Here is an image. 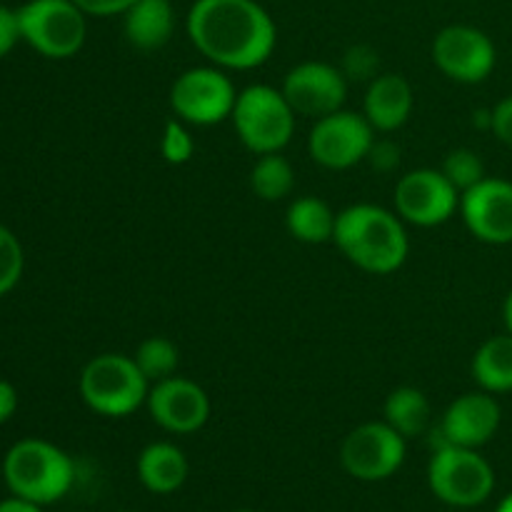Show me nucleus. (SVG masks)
Returning <instances> with one entry per match:
<instances>
[{
	"mask_svg": "<svg viewBox=\"0 0 512 512\" xmlns=\"http://www.w3.org/2000/svg\"><path fill=\"white\" fill-rule=\"evenodd\" d=\"M25 255L18 235L0 223V298L8 295L23 278Z\"/></svg>",
	"mask_w": 512,
	"mask_h": 512,
	"instance_id": "nucleus-26",
	"label": "nucleus"
},
{
	"mask_svg": "<svg viewBox=\"0 0 512 512\" xmlns=\"http://www.w3.org/2000/svg\"><path fill=\"white\" fill-rule=\"evenodd\" d=\"M440 170L445 173V178L460 190V195L465 190H470L473 185H478L485 178V163L473 148H455L445 155Z\"/></svg>",
	"mask_w": 512,
	"mask_h": 512,
	"instance_id": "nucleus-25",
	"label": "nucleus"
},
{
	"mask_svg": "<svg viewBox=\"0 0 512 512\" xmlns=\"http://www.w3.org/2000/svg\"><path fill=\"white\" fill-rule=\"evenodd\" d=\"M3 480L10 495L45 508L70 493L75 483V463L55 443L43 438H25L5 453Z\"/></svg>",
	"mask_w": 512,
	"mask_h": 512,
	"instance_id": "nucleus-3",
	"label": "nucleus"
},
{
	"mask_svg": "<svg viewBox=\"0 0 512 512\" xmlns=\"http://www.w3.org/2000/svg\"><path fill=\"white\" fill-rule=\"evenodd\" d=\"M85 15H95V18H110V15H123L138 0H73Z\"/></svg>",
	"mask_w": 512,
	"mask_h": 512,
	"instance_id": "nucleus-32",
	"label": "nucleus"
},
{
	"mask_svg": "<svg viewBox=\"0 0 512 512\" xmlns=\"http://www.w3.org/2000/svg\"><path fill=\"white\" fill-rule=\"evenodd\" d=\"M333 243L355 268L370 275L395 273L410 253L405 220L373 203H355L340 210Z\"/></svg>",
	"mask_w": 512,
	"mask_h": 512,
	"instance_id": "nucleus-2",
	"label": "nucleus"
},
{
	"mask_svg": "<svg viewBox=\"0 0 512 512\" xmlns=\"http://www.w3.org/2000/svg\"><path fill=\"white\" fill-rule=\"evenodd\" d=\"M20 40H23V35H20L18 10L8 8V5H0V60H3Z\"/></svg>",
	"mask_w": 512,
	"mask_h": 512,
	"instance_id": "nucleus-29",
	"label": "nucleus"
},
{
	"mask_svg": "<svg viewBox=\"0 0 512 512\" xmlns=\"http://www.w3.org/2000/svg\"><path fill=\"white\" fill-rule=\"evenodd\" d=\"M160 153L163 160L170 165H185L193 160L195 155V138L188 130V123L180 118H168L163 128V138H160Z\"/></svg>",
	"mask_w": 512,
	"mask_h": 512,
	"instance_id": "nucleus-27",
	"label": "nucleus"
},
{
	"mask_svg": "<svg viewBox=\"0 0 512 512\" xmlns=\"http://www.w3.org/2000/svg\"><path fill=\"white\" fill-rule=\"evenodd\" d=\"M470 373L480 390L493 395L512 393V335H493L473 355Z\"/></svg>",
	"mask_w": 512,
	"mask_h": 512,
	"instance_id": "nucleus-20",
	"label": "nucleus"
},
{
	"mask_svg": "<svg viewBox=\"0 0 512 512\" xmlns=\"http://www.w3.org/2000/svg\"><path fill=\"white\" fill-rule=\"evenodd\" d=\"M433 63L445 78L463 85H478L493 75L498 50L493 38L475 25H445L433 40Z\"/></svg>",
	"mask_w": 512,
	"mask_h": 512,
	"instance_id": "nucleus-11",
	"label": "nucleus"
},
{
	"mask_svg": "<svg viewBox=\"0 0 512 512\" xmlns=\"http://www.w3.org/2000/svg\"><path fill=\"white\" fill-rule=\"evenodd\" d=\"M295 118L298 113L283 90L265 83H253L240 90L230 115L238 140L255 155L283 153L295 135Z\"/></svg>",
	"mask_w": 512,
	"mask_h": 512,
	"instance_id": "nucleus-5",
	"label": "nucleus"
},
{
	"mask_svg": "<svg viewBox=\"0 0 512 512\" xmlns=\"http://www.w3.org/2000/svg\"><path fill=\"white\" fill-rule=\"evenodd\" d=\"M135 363L143 370L145 378L150 380V385L158 383V380L170 378V375L178 373L180 365V350L178 345L170 338L163 335H150L143 343L138 345V350L133 353Z\"/></svg>",
	"mask_w": 512,
	"mask_h": 512,
	"instance_id": "nucleus-24",
	"label": "nucleus"
},
{
	"mask_svg": "<svg viewBox=\"0 0 512 512\" xmlns=\"http://www.w3.org/2000/svg\"><path fill=\"white\" fill-rule=\"evenodd\" d=\"M185 30L195 50L223 70L260 68L278 45V25L258 0H195Z\"/></svg>",
	"mask_w": 512,
	"mask_h": 512,
	"instance_id": "nucleus-1",
	"label": "nucleus"
},
{
	"mask_svg": "<svg viewBox=\"0 0 512 512\" xmlns=\"http://www.w3.org/2000/svg\"><path fill=\"white\" fill-rule=\"evenodd\" d=\"M495 512H512V493H510V495H505V498L500 500L498 510H495Z\"/></svg>",
	"mask_w": 512,
	"mask_h": 512,
	"instance_id": "nucleus-36",
	"label": "nucleus"
},
{
	"mask_svg": "<svg viewBox=\"0 0 512 512\" xmlns=\"http://www.w3.org/2000/svg\"><path fill=\"white\" fill-rule=\"evenodd\" d=\"M503 323H505V330L512 335V288L510 293L505 295V303H503Z\"/></svg>",
	"mask_w": 512,
	"mask_h": 512,
	"instance_id": "nucleus-35",
	"label": "nucleus"
},
{
	"mask_svg": "<svg viewBox=\"0 0 512 512\" xmlns=\"http://www.w3.org/2000/svg\"><path fill=\"white\" fill-rule=\"evenodd\" d=\"M335 220L338 213L315 195L295 198L285 210V228L298 243L305 245L330 243L335 235Z\"/></svg>",
	"mask_w": 512,
	"mask_h": 512,
	"instance_id": "nucleus-21",
	"label": "nucleus"
},
{
	"mask_svg": "<svg viewBox=\"0 0 512 512\" xmlns=\"http://www.w3.org/2000/svg\"><path fill=\"white\" fill-rule=\"evenodd\" d=\"M18 410V390L8 380H0V425L8 423Z\"/></svg>",
	"mask_w": 512,
	"mask_h": 512,
	"instance_id": "nucleus-33",
	"label": "nucleus"
},
{
	"mask_svg": "<svg viewBox=\"0 0 512 512\" xmlns=\"http://www.w3.org/2000/svg\"><path fill=\"white\" fill-rule=\"evenodd\" d=\"M135 470H138V480L145 490L155 495H170L183 488L190 465L178 445L158 440L140 450Z\"/></svg>",
	"mask_w": 512,
	"mask_h": 512,
	"instance_id": "nucleus-19",
	"label": "nucleus"
},
{
	"mask_svg": "<svg viewBox=\"0 0 512 512\" xmlns=\"http://www.w3.org/2000/svg\"><path fill=\"white\" fill-rule=\"evenodd\" d=\"M240 90L218 65H195L183 70L170 85V110L175 118L198 128L230 120Z\"/></svg>",
	"mask_w": 512,
	"mask_h": 512,
	"instance_id": "nucleus-8",
	"label": "nucleus"
},
{
	"mask_svg": "<svg viewBox=\"0 0 512 512\" xmlns=\"http://www.w3.org/2000/svg\"><path fill=\"white\" fill-rule=\"evenodd\" d=\"M78 390L93 413L103 418H128L148 400L150 380L133 355L100 353L85 363Z\"/></svg>",
	"mask_w": 512,
	"mask_h": 512,
	"instance_id": "nucleus-4",
	"label": "nucleus"
},
{
	"mask_svg": "<svg viewBox=\"0 0 512 512\" xmlns=\"http://www.w3.org/2000/svg\"><path fill=\"white\" fill-rule=\"evenodd\" d=\"M375 143V128L363 113L335 110L315 120L308 135V153L328 170H348L368 160Z\"/></svg>",
	"mask_w": 512,
	"mask_h": 512,
	"instance_id": "nucleus-10",
	"label": "nucleus"
},
{
	"mask_svg": "<svg viewBox=\"0 0 512 512\" xmlns=\"http://www.w3.org/2000/svg\"><path fill=\"white\" fill-rule=\"evenodd\" d=\"M125 40L135 50H160L175 33V8L170 0H138L123 13Z\"/></svg>",
	"mask_w": 512,
	"mask_h": 512,
	"instance_id": "nucleus-18",
	"label": "nucleus"
},
{
	"mask_svg": "<svg viewBox=\"0 0 512 512\" xmlns=\"http://www.w3.org/2000/svg\"><path fill=\"white\" fill-rule=\"evenodd\" d=\"M295 188V170L290 160L280 153L260 155L250 168V190L265 203L285 200Z\"/></svg>",
	"mask_w": 512,
	"mask_h": 512,
	"instance_id": "nucleus-23",
	"label": "nucleus"
},
{
	"mask_svg": "<svg viewBox=\"0 0 512 512\" xmlns=\"http://www.w3.org/2000/svg\"><path fill=\"white\" fill-rule=\"evenodd\" d=\"M0 512H43V505H35L30 500L18 498V495H10V498L0 500Z\"/></svg>",
	"mask_w": 512,
	"mask_h": 512,
	"instance_id": "nucleus-34",
	"label": "nucleus"
},
{
	"mask_svg": "<svg viewBox=\"0 0 512 512\" xmlns=\"http://www.w3.org/2000/svg\"><path fill=\"white\" fill-rule=\"evenodd\" d=\"M405 455H408V440L385 420L358 425L345 435L340 445V463L345 473L363 483L393 478L403 468Z\"/></svg>",
	"mask_w": 512,
	"mask_h": 512,
	"instance_id": "nucleus-9",
	"label": "nucleus"
},
{
	"mask_svg": "<svg viewBox=\"0 0 512 512\" xmlns=\"http://www.w3.org/2000/svg\"><path fill=\"white\" fill-rule=\"evenodd\" d=\"M88 15L73 0H28L18 8L20 35L38 55L68 60L83 50Z\"/></svg>",
	"mask_w": 512,
	"mask_h": 512,
	"instance_id": "nucleus-7",
	"label": "nucleus"
},
{
	"mask_svg": "<svg viewBox=\"0 0 512 512\" xmlns=\"http://www.w3.org/2000/svg\"><path fill=\"white\" fill-rule=\"evenodd\" d=\"M460 218L465 228L485 245L512 243V183L485 175L460 195Z\"/></svg>",
	"mask_w": 512,
	"mask_h": 512,
	"instance_id": "nucleus-15",
	"label": "nucleus"
},
{
	"mask_svg": "<svg viewBox=\"0 0 512 512\" xmlns=\"http://www.w3.org/2000/svg\"><path fill=\"white\" fill-rule=\"evenodd\" d=\"M428 485L445 505L478 508L493 495L495 470L480 450L440 443L428 463Z\"/></svg>",
	"mask_w": 512,
	"mask_h": 512,
	"instance_id": "nucleus-6",
	"label": "nucleus"
},
{
	"mask_svg": "<svg viewBox=\"0 0 512 512\" xmlns=\"http://www.w3.org/2000/svg\"><path fill=\"white\" fill-rule=\"evenodd\" d=\"M500 423H503V408L498 398L485 390H473L455 398L445 408L435 435H440V443L480 450L498 435Z\"/></svg>",
	"mask_w": 512,
	"mask_h": 512,
	"instance_id": "nucleus-16",
	"label": "nucleus"
},
{
	"mask_svg": "<svg viewBox=\"0 0 512 512\" xmlns=\"http://www.w3.org/2000/svg\"><path fill=\"white\" fill-rule=\"evenodd\" d=\"M145 408L155 425L173 435L198 433L210 418V398L205 388L183 375H170L150 385Z\"/></svg>",
	"mask_w": 512,
	"mask_h": 512,
	"instance_id": "nucleus-14",
	"label": "nucleus"
},
{
	"mask_svg": "<svg viewBox=\"0 0 512 512\" xmlns=\"http://www.w3.org/2000/svg\"><path fill=\"white\" fill-rule=\"evenodd\" d=\"M383 415L390 428H395L405 440H410L428 430L433 408H430V400L423 390L415 388V385H400L385 398Z\"/></svg>",
	"mask_w": 512,
	"mask_h": 512,
	"instance_id": "nucleus-22",
	"label": "nucleus"
},
{
	"mask_svg": "<svg viewBox=\"0 0 512 512\" xmlns=\"http://www.w3.org/2000/svg\"><path fill=\"white\" fill-rule=\"evenodd\" d=\"M395 213L418 228H438L460 210V190L443 170L418 168L405 173L395 185Z\"/></svg>",
	"mask_w": 512,
	"mask_h": 512,
	"instance_id": "nucleus-12",
	"label": "nucleus"
},
{
	"mask_svg": "<svg viewBox=\"0 0 512 512\" xmlns=\"http://www.w3.org/2000/svg\"><path fill=\"white\" fill-rule=\"evenodd\" d=\"M490 133H493L500 143L512 148V95L500 100L493 108V128H490Z\"/></svg>",
	"mask_w": 512,
	"mask_h": 512,
	"instance_id": "nucleus-31",
	"label": "nucleus"
},
{
	"mask_svg": "<svg viewBox=\"0 0 512 512\" xmlns=\"http://www.w3.org/2000/svg\"><path fill=\"white\" fill-rule=\"evenodd\" d=\"M415 95L408 80L398 73L375 75L368 83L363 100V115L380 133L403 128L413 115Z\"/></svg>",
	"mask_w": 512,
	"mask_h": 512,
	"instance_id": "nucleus-17",
	"label": "nucleus"
},
{
	"mask_svg": "<svg viewBox=\"0 0 512 512\" xmlns=\"http://www.w3.org/2000/svg\"><path fill=\"white\" fill-rule=\"evenodd\" d=\"M280 90L295 113L318 120L343 108L348 100V78L338 65L305 60L285 73Z\"/></svg>",
	"mask_w": 512,
	"mask_h": 512,
	"instance_id": "nucleus-13",
	"label": "nucleus"
},
{
	"mask_svg": "<svg viewBox=\"0 0 512 512\" xmlns=\"http://www.w3.org/2000/svg\"><path fill=\"white\" fill-rule=\"evenodd\" d=\"M378 53H375L370 45H353V48L345 53L343 60V73L345 78H355V80H373L375 70H378Z\"/></svg>",
	"mask_w": 512,
	"mask_h": 512,
	"instance_id": "nucleus-28",
	"label": "nucleus"
},
{
	"mask_svg": "<svg viewBox=\"0 0 512 512\" xmlns=\"http://www.w3.org/2000/svg\"><path fill=\"white\" fill-rule=\"evenodd\" d=\"M368 163L380 173H390L400 165V148L393 140H375L368 153Z\"/></svg>",
	"mask_w": 512,
	"mask_h": 512,
	"instance_id": "nucleus-30",
	"label": "nucleus"
},
{
	"mask_svg": "<svg viewBox=\"0 0 512 512\" xmlns=\"http://www.w3.org/2000/svg\"><path fill=\"white\" fill-rule=\"evenodd\" d=\"M235 512H258V510H235Z\"/></svg>",
	"mask_w": 512,
	"mask_h": 512,
	"instance_id": "nucleus-37",
	"label": "nucleus"
}]
</instances>
